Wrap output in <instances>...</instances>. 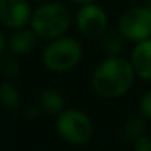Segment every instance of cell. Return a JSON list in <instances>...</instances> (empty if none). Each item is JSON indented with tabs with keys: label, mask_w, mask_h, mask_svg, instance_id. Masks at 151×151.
<instances>
[{
	"label": "cell",
	"mask_w": 151,
	"mask_h": 151,
	"mask_svg": "<svg viewBox=\"0 0 151 151\" xmlns=\"http://www.w3.org/2000/svg\"><path fill=\"white\" fill-rule=\"evenodd\" d=\"M136 74L129 58L122 55L104 58L93 70L91 85L93 92L105 99L124 96L133 86Z\"/></svg>",
	"instance_id": "1"
},
{
	"label": "cell",
	"mask_w": 151,
	"mask_h": 151,
	"mask_svg": "<svg viewBox=\"0 0 151 151\" xmlns=\"http://www.w3.org/2000/svg\"><path fill=\"white\" fill-rule=\"evenodd\" d=\"M74 22V17L67 5L50 0L40 3L31 15L30 28L42 40H53L65 36Z\"/></svg>",
	"instance_id": "2"
},
{
	"label": "cell",
	"mask_w": 151,
	"mask_h": 151,
	"mask_svg": "<svg viewBox=\"0 0 151 151\" xmlns=\"http://www.w3.org/2000/svg\"><path fill=\"white\" fill-rule=\"evenodd\" d=\"M83 58L80 42L70 36H61L49 40L42 52V62L46 70L55 74H64L74 70Z\"/></svg>",
	"instance_id": "3"
},
{
	"label": "cell",
	"mask_w": 151,
	"mask_h": 151,
	"mask_svg": "<svg viewBox=\"0 0 151 151\" xmlns=\"http://www.w3.org/2000/svg\"><path fill=\"white\" fill-rule=\"evenodd\" d=\"M55 127L61 139L71 145L88 144L95 132L92 119L79 108H65L58 114Z\"/></svg>",
	"instance_id": "4"
},
{
	"label": "cell",
	"mask_w": 151,
	"mask_h": 151,
	"mask_svg": "<svg viewBox=\"0 0 151 151\" xmlns=\"http://www.w3.org/2000/svg\"><path fill=\"white\" fill-rule=\"evenodd\" d=\"M117 30L124 40L138 43L151 37V11L145 5H138L126 9L120 18Z\"/></svg>",
	"instance_id": "5"
},
{
	"label": "cell",
	"mask_w": 151,
	"mask_h": 151,
	"mask_svg": "<svg viewBox=\"0 0 151 151\" xmlns=\"http://www.w3.org/2000/svg\"><path fill=\"white\" fill-rule=\"evenodd\" d=\"M74 24L79 33L88 39H99L108 30V15L96 2L79 5L74 15Z\"/></svg>",
	"instance_id": "6"
},
{
	"label": "cell",
	"mask_w": 151,
	"mask_h": 151,
	"mask_svg": "<svg viewBox=\"0 0 151 151\" xmlns=\"http://www.w3.org/2000/svg\"><path fill=\"white\" fill-rule=\"evenodd\" d=\"M33 9L28 0H0V24L9 30L30 25Z\"/></svg>",
	"instance_id": "7"
},
{
	"label": "cell",
	"mask_w": 151,
	"mask_h": 151,
	"mask_svg": "<svg viewBox=\"0 0 151 151\" xmlns=\"http://www.w3.org/2000/svg\"><path fill=\"white\" fill-rule=\"evenodd\" d=\"M129 61L136 77L151 82V37L135 43Z\"/></svg>",
	"instance_id": "8"
},
{
	"label": "cell",
	"mask_w": 151,
	"mask_h": 151,
	"mask_svg": "<svg viewBox=\"0 0 151 151\" xmlns=\"http://www.w3.org/2000/svg\"><path fill=\"white\" fill-rule=\"evenodd\" d=\"M37 36L31 28H18L14 30L8 40V49L11 50L12 55L15 56H24L28 55L37 45Z\"/></svg>",
	"instance_id": "9"
},
{
	"label": "cell",
	"mask_w": 151,
	"mask_h": 151,
	"mask_svg": "<svg viewBox=\"0 0 151 151\" xmlns=\"http://www.w3.org/2000/svg\"><path fill=\"white\" fill-rule=\"evenodd\" d=\"M37 105H39V108L42 110L43 114L56 117L58 114H61L65 110V99H64V96L59 91L45 89L39 95Z\"/></svg>",
	"instance_id": "10"
},
{
	"label": "cell",
	"mask_w": 151,
	"mask_h": 151,
	"mask_svg": "<svg viewBox=\"0 0 151 151\" xmlns=\"http://www.w3.org/2000/svg\"><path fill=\"white\" fill-rule=\"evenodd\" d=\"M101 50L107 55V56H116V55H122V50L124 47V37L122 36V33L119 30H107L101 37Z\"/></svg>",
	"instance_id": "11"
},
{
	"label": "cell",
	"mask_w": 151,
	"mask_h": 151,
	"mask_svg": "<svg viewBox=\"0 0 151 151\" xmlns=\"http://www.w3.org/2000/svg\"><path fill=\"white\" fill-rule=\"evenodd\" d=\"M0 105L9 111H15L21 105V93L11 82L0 83Z\"/></svg>",
	"instance_id": "12"
},
{
	"label": "cell",
	"mask_w": 151,
	"mask_h": 151,
	"mask_svg": "<svg viewBox=\"0 0 151 151\" xmlns=\"http://www.w3.org/2000/svg\"><path fill=\"white\" fill-rule=\"evenodd\" d=\"M145 129H147V120L141 114L133 116V117H130L129 120L124 122V124L122 127V136H123L124 141L133 142L139 136L145 135Z\"/></svg>",
	"instance_id": "13"
},
{
	"label": "cell",
	"mask_w": 151,
	"mask_h": 151,
	"mask_svg": "<svg viewBox=\"0 0 151 151\" xmlns=\"http://www.w3.org/2000/svg\"><path fill=\"white\" fill-rule=\"evenodd\" d=\"M21 71V65L15 55H3L0 58V74L6 79H15Z\"/></svg>",
	"instance_id": "14"
},
{
	"label": "cell",
	"mask_w": 151,
	"mask_h": 151,
	"mask_svg": "<svg viewBox=\"0 0 151 151\" xmlns=\"http://www.w3.org/2000/svg\"><path fill=\"white\" fill-rule=\"evenodd\" d=\"M138 110H139V114L145 120H151V89H148L147 92H144L142 96L139 98Z\"/></svg>",
	"instance_id": "15"
},
{
	"label": "cell",
	"mask_w": 151,
	"mask_h": 151,
	"mask_svg": "<svg viewBox=\"0 0 151 151\" xmlns=\"http://www.w3.org/2000/svg\"><path fill=\"white\" fill-rule=\"evenodd\" d=\"M133 150L135 151H151V138L148 135H142L133 142Z\"/></svg>",
	"instance_id": "16"
},
{
	"label": "cell",
	"mask_w": 151,
	"mask_h": 151,
	"mask_svg": "<svg viewBox=\"0 0 151 151\" xmlns=\"http://www.w3.org/2000/svg\"><path fill=\"white\" fill-rule=\"evenodd\" d=\"M40 113H42V110L39 108V105H30L24 110V116H27L28 119H36Z\"/></svg>",
	"instance_id": "17"
},
{
	"label": "cell",
	"mask_w": 151,
	"mask_h": 151,
	"mask_svg": "<svg viewBox=\"0 0 151 151\" xmlns=\"http://www.w3.org/2000/svg\"><path fill=\"white\" fill-rule=\"evenodd\" d=\"M8 49V42L5 39V34L0 31V58H2L5 55V50Z\"/></svg>",
	"instance_id": "18"
},
{
	"label": "cell",
	"mask_w": 151,
	"mask_h": 151,
	"mask_svg": "<svg viewBox=\"0 0 151 151\" xmlns=\"http://www.w3.org/2000/svg\"><path fill=\"white\" fill-rule=\"evenodd\" d=\"M71 2L77 3V5H83V3H91V2H96V0H71Z\"/></svg>",
	"instance_id": "19"
},
{
	"label": "cell",
	"mask_w": 151,
	"mask_h": 151,
	"mask_svg": "<svg viewBox=\"0 0 151 151\" xmlns=\"http://www.w3.org/2000/svg\"><path fill=\"white\" fill-rule=\"evenodd\" d=\"M145 6H147V8L151 11V0H147V2H145Z\"/></svg>",
	"instance_id": "20"
},
{
	"label": "cell",
	"mask_w": 151,
	"mask_h": 151,
	"mask_svg": "<svg viewBox=\"0 0 151 151\" xmlns=\"http://www.w3.org/2000/svg\"><path fill=\"white\" fill-rule=\"evenodd\" d=\"M37 2H40V3H43V2H50V0H37Z\"/></svg>",
	"instance_id": "21"
},
{
	"label": "cell",
	"mask_w": 151,
	"mask_h": 151,
	"mask_svg": "<svg viewBox=\"0 0 151 151\" xmlns=\"http://www.w3.org/2000/svg\"><path fill=\"white\" fill-rule=\"evenodd\" d=\"M126 2H127V0H126Z\"/></svg>",
	"instance_id": "22"
}]
</instances>
